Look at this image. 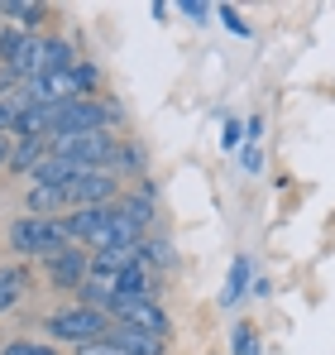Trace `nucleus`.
I'll list each match as a JSON object with an SVG mask.
<instances>
[{
    "label": "nucleus",
    "instance_id": "1",
    "mask_svg": "<svg viewBox=\"0 0 335 355\" xmlns=\"http://www.w3.org/2000/svg\"><path fill=\"white\" fill-rule=\"evenodd\" d=\"M62 226H67V240H82L91 254H96V250H134V245L144 240V226L125 211V202L67 211Z\"/></svg>",
    "mask_w": 335,
    "mask_h": 355
},
{
    "label": "nucleus",
    "instance_id": "13",
    "mask_svg": "<svg viewBox=\"0 0 335 355\" xmlns=\"http://www.w3.org/2000/svg\"><path fill=\"white\" fill-rule=\"evenodd\" d=\"M239 164H244V173H259V168H264V154H259V144H254V139H244Z\"/></svg>",
    "mask_w": 335,
    "mask_h": 355
},
{
    "label": "nucleus",
    "instance_id": "3",
    "mask_svg": "<svg viewBox=\"0 0 335 355\" xmlns=\"http://www.w3.org/2000/svg\"><path fill=\"white\" fill-rule=\"evenodd\" d=\"M48 336L53 341H67V346H87V341H101V336H111V317L106 312H96V307H87V302H72V307H57L48 312Z\"/></svg>",
    "mask_w": 335,
    "mask_h": 355
},
{
    "label": "nucleus",
    "instance_id": "6",
    "mask_svg": "<svg viewBox=\"0 0 335 355\" xmlns=\"http://www.w3.org/2000/svg\"><path fill=\"white\" fill-rule=\"evenodd\" d=\"M34 288V274L24 264H0V312H10L15 302H24Z\"/></svg>",
    "mask_w": 335,
    "mask_h": 355
},
{
    "label": "nucleus",
    "instance_id": "4",
    "mask_svg": "<svg viewBox=\"0 0 335 355\" xmlns=\"http://www.w3.org/2000/svg\"><path fill=\"white\" fill-rule=\"evenodd\" d=\"M106 317H111V327H134V331L159 336V341H168V331H172L168 312L159 307V297H149V293L111 297V302H106Z\"/></svg>",
    "mask_w": 335,
    "mask_h": 355
},
{
    "label": "nucleus",
    "instance_id": "14",
    "mask_svg": "<svg viewBox=\"0 0 335 355\" xmlns=\"http://www.w3.org/2000/svg\"><path fill=\"white\" fill-rule=\"evenodd\" d=\"M177 10H182V15H192V19H197V24H206V19H211V15H216V5H201V0H182V5H177Z\"/></svg>",
    "mask_w": 335,
    "mask_h": 355
},
{
    "label": "nucleus",
    "instance_id": "5",
    "mask_svg": "<svg viewBox=\"0 0 335 355\" xmlns=\"http://www.w3.org/2000/svg\"><path fill=\"white\" fill-rule=\"evenodd\" d=\"M87 274H91V250H77V245H67V250H57L53 259H48V279H53V288H82L87 284Z\"/></svg>",
    "mask_w": 335,
    "mask_h": 355
},
{
    "label": "nucleus",
    "instance_id": "7",
    "mask_svg": "<svg viewBox=\"0 0 335 355\" xmlns=\"http://www.w3.org/2000/svg\"><path fill=\"white\" fill-rule=\"evenodd\" d=\"M249 274H254V259L249 254H235L230 259V274H225V288H221L225 307H239V297L249 293Z\"/></svg>",
    "mask_w": 335,
    "mask_h": 355
},
{
    "label": "nucleus",
    "instance_id": "16",
    "mask_svg": "<svg viewBox=\"0 0 335 355\" xmlns=\"http://www.w3.org/2000/svg\"><path fill=\"white\" fill-rule=\"evenodd\" d=\"M10 149H15V144H10V135H5V139H0V164H10Z\"/></svg>",
    "mask_w": 335,
    "mask_h": 355
},
{
    "label": "nucleus",
    "instance_id": "12",
    "mask_svg": "<svg viewBox=\"0 0 335 355\" xmlns=\"http://www.w3.org/2000/svg\"><path fill=\"white\" fill-rule=\"evenodd\" d=\"M221 19H225V29H230V34L249 39V19H239V10H235V5H221Z\"/></svg>",
    "mask_w": 335,
    "mask_h": 355
},
{
    "label": "nucleus",
    "instance_id": "9",
    "mask_svg": "<svg viewBox=\"0 0 335 355\" xmlns=\"http://www.w3.org/2000/svg\"><path fill=\"white\" fill-rule=\"evenodd\" d=\"M134 250H139V259H144V264H149L154 274L172 264V240H139Z\"/></svg>",
    "mask_w": 335,
    "mask_h": 355
},
{
    "label": "nucleus",
    "instance_id": "15",
    "mask_svg": "<svg viewBox=\"0 0 335 355\" xmlns=\"http://www.w3.org/2000/svg\"><path fill=\"white\" fill-rule=\"evenodd\" d=\"M239 135H244V125H239V120H230V125H225V149H235V144H239Z\"/></svg>",
    "mask_w": 335,
    "mask_h": 355
},
{
    "label": "nucleus",
    "instance_id": "2",
    "mask_svg": "<svg viewBox=\"0 0 335 355\" xmlns=\"http://www.w3.org/2000/svg\"><path fill=\"white\" fill-rule=\"evenodd\" d=\"M67 226L62 216H19L10 221V250L24 259H53L57 250H67Z\"/></svg>",
    "mask_w": 335,
    "mask_h": 355
},
{
    "label": "nucleus",
    "instance_id": "11",
    "mask_svg": "<svg viewBox=\"0 0 335 355\" xmlns=\"http://www.w3.org/2000/svg\"><path fill=\"white\" fill-rule=\"evenodd\" d=\"M0 355H57V346H44V341H10Z\"/></svg>",
    "mask_w": 335,
    "mask_h": 355
},
{
    "label": "nucleus",
    "instance_id": "10",
    "mask_svg": "<svg viewBox=\"0 0 335 355\" xmlns=\"http://www.w3.org/2000/svg\"><path fill=\"white\" fill-rule=\"evenodd\" d=\"M230 351H235V355H264V346H259V331H254V322H235Z\"/></svg>",
    "mask_w": 335,
    "mask_h": 355
},
{
    "label": "nucleus",
    "instance_id": "8",
    "mask_svg": "<svg viewBox=\"0 0 335 355\" xmlns=\"http://www.w3.org/2000/svg\"><path fill=\"white\" fill-rule=\"evenodd\" d=\"M111 341L120 346V351H129V355H163V346H168V341L144 336V331H134V327H111Z\"/></svg>",
    "mask_w": 335,
    "mask_h": 355
}]
</instances>
